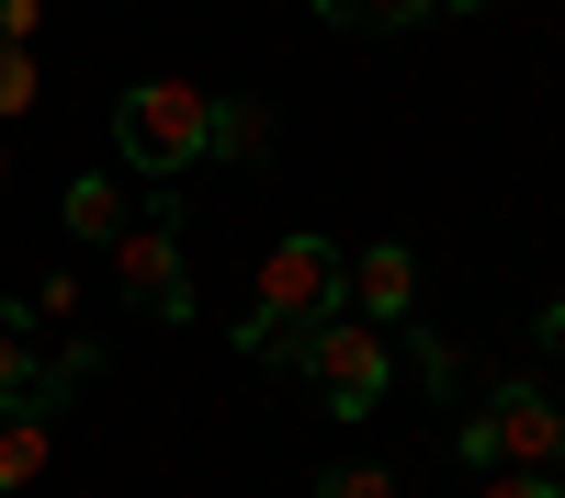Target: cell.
<instances>
[{
  "label": "cell",
  "instance_id": "cell-1",
  "mask_svg": "<svg viewBox=\"0 0 565 498\" xmlns=\"http://www.w3.org/2000/svg\"><path fill=\"white\" fill-rule=\"evenodd\" d=\"M351 261L317 239V226H295V239H271L260 250V284H249V317H238V351H260V362H295V340L317 329V317H340L351 295Z\"/></svg>",
  "mask_w": 565,
  "mask_h": 498
},
{
  "label": "cell",
  "instance_id": "cell-2",
  "mask_svg": "<svg viewBox=\"0 0 565 498\" xmlns=\"http://www.w3.org/2000/svg\"><path fill=\"white\" fill-rule=\"evenodd\" d=\"M452 453L476 476H565V385H498L487 407H463Z\"/></svg>",
  "mask_w": 565,
  "mask_h": 498
},
{
  "label": "cell",
  "instance_id": "cell-3",
  "mask_svg": "<svg viewBox=\"0 0 565 498\" xmlns=\"http://www.w3.org/2000/svg\"><path fill=\"white\" fill-rule=\"evenodd\" d=\"M204 114H215V91H193V80H136V91H114V159L170 193V181L204 159Z\"/></svg>",
  "mask_w": 565,
  "mask_h": 498
},
{
  "label": "cell",
  "instance_id": "cell-4",
  "mask_svg": "<svg viewBox=\"0 0 565 498\" xmlns=\"http://www.w3.org/2000/svg\"><path fill=\"white\" fill-rule=\"evenodd\" d=\"M295 374L340 407V420H373V407H385L396 351H385V329H362V317H317V329L295 340Z\"/></svg>",
  "mask_w": 565,
  "mask_h": 498
},
{
  "label": "cell",
  "instance_id": "cell-5",
  "mask_svg": "<svg viewBox=\"0 0 565 498\" xmlns=\"http://www.w3.org/2000/svg\"><path fill=\"white\" fill-rule=\"evenodd\" d=\"M114 284H125V306H148L159 329H181V317H193V261H181V204H170V193H159L148 215H125Z\"/></svg>",
  "mask_w": 565,
  "mask_h": 498
},
{
  "label": "cell",
  "instance_id": "cell-6",
  "mask_svg": "<svg viewBox=\"0 0 565 498\" xmlns=\"http://www.w3.org/2000/svg\"><path fill=\"white\" fill-rule=\"evenodd\" d=\"M340 295H351L362 329H396V317L418 306V250H407V239H373V250L351 261V284H340Z\"/></svg>",
  "mask_w": 565,
  "mask_h": 498
},
{
  "label": "cell",
  "instance_id": "cell-7",
  "mask_svg": "<svg viewBox=\"0 0 565 498\" xmlns=\"http://www.w3.org/2000/svg\"><path fill=\"white\" fill-rule=\"evenodd\" d=\"M204 159H238V170H260V159H271V103L226 91V103L204 114Z\"/></svg>",
  "mask_w": 565,
  "mask_h": 498
},
{
  "label": "cell",
  "instance_id": "cell-8",
  "mask_svg": "<svg viewBox=\"0 0 565 498\" xmlns=\"http://www.w3.org/2000/svg\"><path fill=\"white\" fill-rule=\"evenodd\" d=\"M45 453H57V420H45V407H23V396H0V487H34Z\"/></svg>",
  "mask_w": 565,
  "mask_h": 498
},
{
  "label": "cell",
  "instance_id": "cell-9",
  "mask_svg": "<svg viewBox=\"0 0 565 498\" xmlns=\"http://www.w3.org/2000/svg\"><path fill=\"white\" fill-rule=\"evenodd\" d=\"M90 374H103V351H90V340L68 329L57 351H34V385H23V407H45V420H57V407H68V396H79Z\"/></svg>",
  "mask_w": 565,
  "mask_h": 498
},
{
  "label": "cell",
  "instance_id": "cell-10",
  "mask_svg": "<svg viewBox=\"0 0 565 498\" xmlns=\"http://www.w3.org/2000/svg\"><path fill=\"white\" fill-rule=\"evenodd\" d=\"M125 215H136V204H125V181H114V170H79V181H68V239H103V250H114V239H125Z\"/></svg>",
  "mask_w": 565,
  "mask_h": 498
},
{
  "label": "cell",
  "instance_id": "cell-11",
  "mask_svg": "<svg viewBox=\"0 0 565 498\" xmlns=\"http://www.w3.org/2000/svg\"><path fill=\"white\" fill-rule=\"evenodd\" d=\"M430 0H317V23H340V34H407Z\"/></svg>",
  "mask_w": 565,
  "mask_h": 498
},
{
  "label": "cell",
  "instance_id": "cell-12",
  "mask_svg": "<svg viewBox=\"0 0 565 498\" xmlns=\"http://www.w3.org/2000/svg\"><path fill=\"white\" fill-rule=\"evenodd\" d=\"M23 385H34V317L0 306V396H23Z\"/></svg>",
  "mask_w": 565,
  "mask_h": 498
},
{
  "label": "cell",
  "instance_id": "cell-13",
  "mask_svg": "<svg viewBox=\"0 0 565 498\" xmlns=\"http://www.w3.org/2000/svg\"><path fill=\"white\" fill-rule=\"evenodd\" d=\"M34 91H45V80H34V45H0V125H23Z\"/></svg>",
  "mask_w": 565,
  "mask_h": 498
},
{
  "label": "cell",
  "instance_id": "cell-14",
  "mask_svg": "<svg viewBox=\"0 0 565 498\" xmlns=\"http://www.w3.org/2000/svg\"><path fill=\"white\" fill-rule=\"evenodd\" d=\"M317 498H407V487H396L385 465H328V476H317Z\"/></svg>",
  "mask_w": 565,
  "mask_h": 498
},
{
  "label": "cell",
  "instance_id": "cell-15",
  "mask_svg": "<svg viewBox=\"0 0 565 498\" xmlns=\"http://www.w3.org/2000/svg\"><path fill=\"white\" fill-rule=\"evenodd\" d=\"M23 317H57V329H68V317H79V284H68V272H45V284L23 295Z\"/></svg>",
  "mask_w": 565,
  "mask_h": 498
},
{
  "label": "cell",
  "instance_id": "cell-16",
  "mask_svg": "<svg viewBox=\"0 0 565 498\" xmlns=\"http://www.w3.org/2000/svg\"><path fill=\"white\" fill-rule=\"evenodd\" d=\"M476 498H565V476H509V465H498Z\"/></svg>",
  "mask_w": 565,
  "mask_h": 498
},
{
  "label": "cell",
  "instance_id": "cell-17",
  "mask_svg": "<svg viewBox=\"0 0 565 498\" xmlns=\"http://www.w3.org/2000/svg\"><path fill=\"white\" fill-rule=\"evenodd\" d=\"M407 362H418V385H452V374H463L452 340H407Z\"/></svg>",
  "mask_w": 565,
  "mask_h": 498
},
{
  "label": "cell",
  "instance_id": "cell-18",
  "mask_svg": "<svg viewBox=\"0 0 565 498\" xmlns=\"http://www.w3.org/2000/svg\"><path fill=\"white\" fill-rule=\"evenodd\" d=\"M34 23H45V0H0V45H34Z\"/></svg>",
  "mask_w": 565,
  "mask_h": 498
},
{
  "label": "cell",
  "instance_id": "cell-19",
  "mask_svg": "<svg viewBox=\"0 0 565 498\" xmlns=\"http://www.w3.org/2000/svg\"><path fill=\"white\" fill-rule=\"evenodd\" d=\"M543 340H565V284H554V295H543Z\"/></svg>",
  "mask_w": 565,
  "mask_h": 498
},
{
  "label": "cell",
  "instance_id": "cell-20",
  "mask_svg": "<svg viewBox=\"0 0 565 498\" xmlns=\"http://www.w3.org/2000/svg\"><path fill=\"white\" fill-rule=\"evenodd\" d=\"M452 12H487V0H452Z\"/></svg>",
  "mask_w": 565,
  "mask_h": 498
},
{
  "label": "cell",
  "instance_id": "cell-21",
  "mask_svg": "<svg viewBox=\"0 0 565 498\" xmlns=\"http://www.w3.org/2000/svg\"><path fill=\"white\" fill-rule=\"evenodd\" d=\"M0 181H12V148H0Z\"/></svg>",
  "mask_w": 565,
  "mask_h": 498
}]
</instances>
